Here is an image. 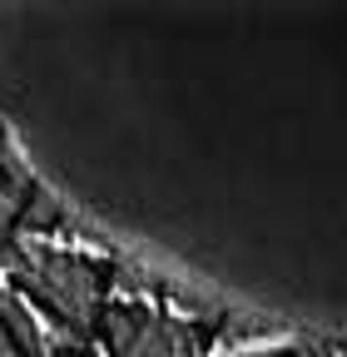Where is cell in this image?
<instances>
[{
	"mask_svg": "<svg viewBox=\"0 0 347 357\" xmlns=\"http://www.w3.org/2000/svg\"><path fill=\"white\" fill-rule=\"evenodd\" d=\"M149 328H154V318H149L144 307H134V303H119V307H105L100 312V333H105V342H109L114 357H129Z\"/></svg>",
	"mask_w": 347,
	"mask_h": 357,
	"instance_id": "1",
	"label": "cell"
},
{
	"mask_svg": "<svg viewBox=\"0 0 347 357\" xmlns=\"http://www.w3.org/2000/svg\"><path fill=\"white\" fill-rule=\"evenodd\" d=\"M0 323H6V333H10V342H15V352H20V357H40V352H45V342L35 337V323H30L25 303L6 298V303H0Z\"/></svg>",
	"mask_w": 347,
	"mask_h": 357,
	"instance_id": "2",
	"label": "cell"
},
{
	"mask_svg": "<svg viewBox=\"0 0 347 357\" xmlns=\"http://www.w3.org/2000/svg\"><path fill=\"white\" fill-rule=\"evenodd\" d=\"M65 213H60V199L50 194V189H30V199H25V208H20V229L25 234H45V229H55Z\"/></svg>",
	"mask_w": 347,
	"mask_h": 357,
	"instance_id": "3",
	"label": "cell"
},
{
	"mask_svg": "<svg viewBox=\"0 0 347 357\" xmlns=\"http://www.w3.org/2000/svg\"><path fill=\"white\" fill-rule=\"evenodd\" d=\"M0 357H15V342H10V333H6V323H0Z\"/></svg>",
	"mask_w": 347,
	"mask_h": 357,
	"instance_id": "4",
	"label": "cell"
},
{
	"mask_svg": "<svg viewBox=\"0 0 347 357\" xmlns=\"http://www.w3.org/2000/svg\"><path fill=\"white\" fill-rule=\"evenodd\" d=\"M0 303H6V293H0Z\"/></svg>",
	"mask_w": 347,
	"mask_h": 357,
	"instance_id": "5",
	"label": "cell"
}]
</instances>
